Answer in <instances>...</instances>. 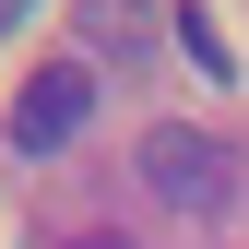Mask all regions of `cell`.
I'll list each match as a JSON object with an SVG mask.
<instances>
[{
	"instance_id": "obj_1",
	"label": "cell",
	"mask_w": 249,
	"mask_h": 249,
	"mask_svg": "<svg viewBox=\"0 0 249 249\" xmlns=\"http://www.w3.org/2000/svg\"><path fill=\"white\" fill-rule=\"evenodd\" d=\"M142 190L154 202H178V213H226V190H237V166H226V142L213 131H142Z\"/></svg>"
},
{
	"instance_id": "obj_2",
	"label": "cell",
	"mask_w": 249,
	"mask_h": 249,
	"mask_svg": "<svg viewBox=\"0 0 249 249\" xmlns=\"http://www.w3.org/2000/svg\"><path fill=\"white\" fill-rule=\"evenodd\" d=\"M83 119H95V71H83V59H48V71L12 95V154H59Z\"/></svg>"
},
{
	"instance_id": "obj_3",
	"label": "cell",
	"mask_w": 249,
	"mask_h": 249,
	"mask_svg": "<svg viewBox=\"0 0 249 249\" xmlns=\"http://www.w3.org/2000/svg\"><path fill=\"white\" fill-rule=\"evenodd\" d=\"M24 12H48V0H0V24H24Z\"/></svg>"
},
{
	"instance_id": "obj_4",
	"label": "cell",
	"mask_w": 249,
	"mask_h": 249,
	"mask_svg": "<svg viewBox=\"0 0 249 249\" xmlns=\"http://www.w3.org/2000/svg\"><path fill=\"white\" fill-rule=\"evenodd\" d=\"M71 249H131V237H71Z\"/></svg>"
}]
</instances>
